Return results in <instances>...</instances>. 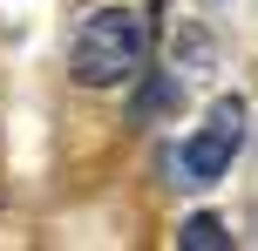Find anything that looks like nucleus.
<instances>
[{"instance_id": "nucleus-1", "label": "nucleus", "mask_w": 258, "mask_h": 251, "mask_svg": "<svg viewBox=\"0 0 258 251\" xmlns=\"http://www.w3.org/2000/svg\"><path fill=\"white\" fill-rule=\"evenodd\" d=\"M143 61H150V14L143 7H95L68 48V68L82 89H122L143 75Z\"/></svg>"}, {"instance_id": "nucleus-2", "label": "nucleus", "mask_w": 258, "mask_h": 251, "mask_svg": "<svg viewBox=\"0 0 258 251\" xmlns=\"http://www.w3.org/2000/svg\"><path fill=\"white\" fill-rule=\"evenodd\" d=\"M238 149H245V102H238V95H224V102L197 122V136L183 143V156H177V184H197V190L218 184V177L231 170Z\"/></svg>"}, {"instance_id": "nucleus-3", "label": "nucleus", "mask_w": 258, "mask_h": 251, "mask_svg": "<svg viewBox=\"0 0 258 251\" xmlns=\"http://www.w3.org/2000/svg\"><path fill=\"white\" fill-rule=\"evenodd\" d=\"M177 244H183V251H231V231H224V217H211V211H197L190 224L177 231Z\"/></svg>"}]
</instances>
